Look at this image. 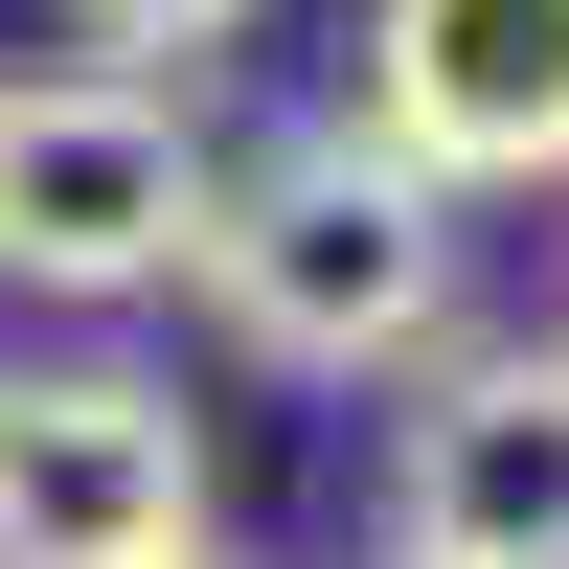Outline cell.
Wrapping results in <instances>:
<instances>
[{"label":"cell","mask_w":569,"mask_h":569,"mask_svg":"<svg viewBox=\"0 0 569 569\" xmlns=\"http://www.w3.org/2000/svg\"><path fill=\"white\" fill-rule=\"evenodd\" d=\"M228 297V342L297 365V388H388V365L456 342V182H410L365 114H297L273 160L206 182V251H182Z\"/></svg>","instance_id":"6da1fadb"},{"label":"cell","mask_w":569,"mask_h":569,"mask_svg":"<svg viewBox=\"0 0 569 569\" xmlns=\"http://www.w3.org/2000/svg\"><path fill=\"white\" fill-rule=\"evenodd\" d=\"M206 91L160 69H23L0 91V273L23 297H160L206 251Z\"/></svg>","instance_id":"7a4b0ae2"},{"label":"cell","mask_w":569,"mask_h":569,"mask_svg":"<svg viewBox=\"0 0 569 569\" xmlns=\"http://www.w3.org/2000/svg\"><path fill=\"white\" fill-rule=\"evenodd\" d=\"M0 569H206V433L137 365H0Z\"/></svg>","instance_id":"3957f363"},{"label":"cell","mask_w":569,"mask_h":569,"mask_svg":"<svg viewBox=\"0 0 569 569\" xmlns=\"http://www.w3.org/2000/svg\"><path fill=\"white\" fill-rule=\"evenodd\" d=\"M388 569H569V342H479L410 388Z\"/></svg>","instance_id":"277c9868"},{"label":"cell","mask_w":569,"mask_h":569,"mask_svg":"<svg viewBox=\"0 0 569 569\" xmlns=\"http://www.w3.org/2000/svg\"><path fill=\"white\" fill-rule=\"evenodd\" d=\"M365 137L410 182H569V0H365Z\"/></svg>","instance_id":"5b68a950"},{"label":"cell","mask_w":569,"mask_h":569,"mask_svg":"<svg viewBox=\"0 0 569 569\" xmlns=\"http://www.w3.org/2000/svg\"><path fill=\"white\" fill-rule=\"evenodd\" d=\"M46 23H69L91 69H160V91H182V69H206V46H251L273 0H46Z\"/></svg>","instance_id":"8992f818"}]
</instances>
